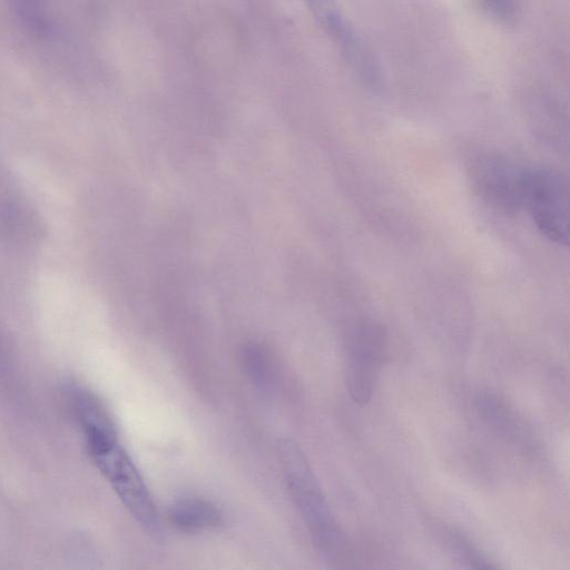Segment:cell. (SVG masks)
I'll list each match as a JSON object with an SVG mask.
<instances>
[{
    "label": "cell",
    "mask_w": 570,
    "mask_h": 570,
    "mask_svg": "<svg viewBox=\"0 0 570 570\" xmlns=\"http://www.w3.org/2000/svg\"><path fill=\"white\" fill-rule=\"evenodd\" d=\"M479 416L499 433L520 441L525 438V428L497 393L481 390L474 397Z\"/></svg>",
    "instance_id": "cell-7"
},
{
    "label": "cell",
    "mask_w": 570,
    "mask_h": 570,
    "mask_svg": "<svg viewBox=\"0 0 570 570\" xmlns=\"http://www.w3.org/2000/svg\"><path fill=\"white\" fill-rule=\"evenodd\" d=\"M278 454L287 488L314 543L325 556L338 557L346 541L304 452L296 442L285 439L278 444Z\"/></svg>",
    "instance_id": "cell-2"
},
{
    "label": "cell",
    "mask_w": 570,
    "mask_h": 570,
    "mask_svg": "<svg viewBox=\"0 0 570 570\" xmlns=\"http://www.w3.org/2000/svg\"><path fill=\"white\" fill-rule=\"evenodd\" d=\"M528 170L499 155L479 157L472 166V181L480 196L507 214L523 208Z\"/></svg>",
    "instance_id": "cell-5"
},
{
    "label": "cell",
    "mask_w": 570,
    "mask_h": 570,
    "mask_svg": "<svg viewBox=\"0 0 570 570\" xmlns=\"http://www.w3.org/2000/svg\"><path fill=\"white\" fill-rule=\"evenodd\" d=\"M168 518L174 527L186 533H197L218 527L220 512L212 503L202 499H181L175 502Z\"/></svg>",
    "instance_id": "cell-8"
},
{
    "label": "cell",
    "mask_w": 570,
    "mask_h": 570,
    "mask_svg": "<svg viewBox=\"0 0 570 570\" xmlns=\"http://www.w3.org/2000/svg\"><path fill=\"white\" fill-rule=\"evenodd\" d=\"M484 13L499 23L514 22L519 12V0H479Z\"/></svg>",
    "instance_id": "cell-12"
},
{
    "label": "cell",
    "mask_w": 570,
    "mask_h": 570,
    "mask_svg": "<svg viewBox=\"0 0 570 570\" xmlns=\"http://www.w3.org/2000/svg\"><path fill=\"white\" fill-rule=\"evenodd\" d=\"M75 413L95 466L140 527L150 535L158 537L161 524L153 498L138 469L119 443L115 426L100 402L82 403Z\"/></svg>",
    "instance_id": "cell-1"
},
{
    "label": "cell",
    "mask_w": 570,
    "mask_h": 570,
    "mask_svg": "<svg viewBox=\"0 0 570 570\" xmlns=\"http://www.w3.org/2000/svg\"><path fill=\"white\" fill-rule=\"evenodd\" d=\"M320 27L334 40L347 26L335 0H302Z\"/></svg>",
    "instance_id": "cell-10"
},
{
    "label": "cell",
    "mask_w": 570,
    "mask_h": 570,
    "mask_svg": "<svg viewBox=\"0 0 570 570\" xmlns=\"http://www.w3.org/2000/svg\"><path fill=\"white\" fill-rule=\"evenodd\" d=\"M244 364L248 375L255 384L265 386L269 381V362L265 353L252 345L244 352Z\"/></svg>",
    "instance_id": "cell-11"
},
{
    "label": "cell",
    "mask_w": 570,
    "mask_h": 570,
    "mask_svg": "<svg viewBox=\"0 0 570 570\" xmlns=\"http://www.w3.org/2000/svg\"><path fill=\"white\" fill-rule=\"evenodd\" d=\"M438 532L441 542L458 562L474 569L497 568L459 529L443 524Z\"/></svg>",
    "instance_id": "cell-9"
},
{
    "label": "cell",
    "mask_w": 570,
    "mask_h": 570,
    "mask_svg": "<svg viewBox=\"0 0 570 570\" xmlns=\"http://www.w3.org/2000/svg\"><path fill=\"white\" fill-rule=\"evenodd\" d=\"M523 208L544 237L568 245L569 188L560 174L543 168L528 170Z\"/></svg>",
    "instance_id": "cell-3"
},
{
    "label": "cell",
    "mask_w": 570,
    "mask_h": 570,
    "mask_svg": "<svg viewBox=\"0 0 570 570\" xmlns=\"http://www.w3.org/2000/svg\"><path fill=\"white\" fill-rule=\"evenodd\" d=\"M335 41L345 61L364 86L373 91H382L385 87V75L380 60L348 23Z\"/></svg>",
    "instance_id": "cell-6"
},
{
    "label": "cell",
    "mask_w": 570,
    "mask_h": 570,
    "mask_svg": "<svg viewBox=\"0 0 570 570\" xmlns=\"http://www.w3.org/2000/svg\"><path fill=\"white\" fill-rule=\"evenodd\" d=\"M386 354V333L372 320L355 327L346 371V385L351 399L358 405L370 402L374 381Z\"/></svg>",
    "instance_id": "cell-4"
}]
</instances>
